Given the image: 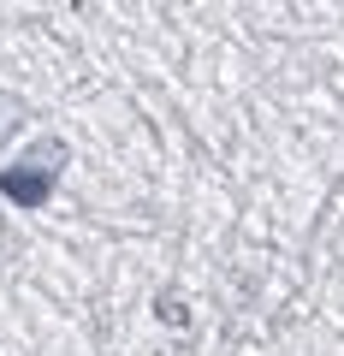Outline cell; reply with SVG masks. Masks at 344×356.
<instances>
[{
	"label": "cell",
	"mask_w": 344,
	"mask_h": 356,
	"mask_svg": "<svg viewBox=\"0 0 344 356\" xmlns=\"http://www.w3.org/2000/svg\"><path fill=\"white\" fill-rule=\"evenodd\" d=\"M60 166H65V143L42 137L36 149H24L6 172H0V196H6L13 208H42L48 191H54V178H60Z\"/></svg>",
	"instance_id": "cell-1"
}]
</instances>
